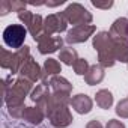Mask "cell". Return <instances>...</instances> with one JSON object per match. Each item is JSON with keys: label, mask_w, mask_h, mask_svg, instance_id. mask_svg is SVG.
I'll list each match as a JSON object with an SVG mask.
<instances>
[{"label": "cell", "mask_w": 128, "mask_h": 128, "mask_svg": "<svg viewBox=\"0 0 128 128\" xmlns=\"http://www.w3.org/2000/svg\"><path fill=\"white\" fill-rule=\"evenodd\" d=\"M33 83L20 77L17 80L12 78V76L6 77L3 80V100L6 107H18L24 106V100L29 94H32Z\"/></svg>", "instance_id": "1"}, {"label": "cell", "mask_w": 128, "mask_h": 128, "mask_svg": "<svg viewBox=\"0 0 128 128\" xmlns=\"http://www.w3.org/2000/svg\"><path fill=\"white\" fill-rule=\"evenodd\" d=\"M92 45L95 51L98 53V65H101L102 68L114 66V63H116V57L113 51L114 39L112 38L108 32H98L92 39Z\"/></svg>", "instance_id": "2"}, {"label": "cell", "mask_w": 128, "mask_h": 128, "mask_svg": "<svg viewBox=\"0 0 128 128\" xmlns=\"http://www.w3.org/2000/svg\"><path fill=\"white\" fill-rule=\"evenodd\" d=\"M32 57L30 47L24 45L17 51H8L6 48H0V66L3 70H9L11 76L18 74L21 66Z\"/></svg>", "instance_id": "3"}, {"label": "cell", "mask_w": 128, "mask_h": 128, "mask_svg": "<svg viewBox=\"0 0 128 128\" xmlns=\"http://www.w3.org/2000/svg\"><path fill=\"white\" fill-rule=\"evenodd\" d=\"M63 15H65L68 24H72L74 27L77 26H86L90 24L94 17L92 14L80 3H71L66 6V9L63 11Z\"/></svg>", "instance_id": "4"}, {"label": "cell", "mask_w": 128, "mask_h": 128, "mask_svg": "<svg viewBox=\"0 0 128 128\" xmlns=\"http://www.w3.org/2000/svg\"><path fill=\"white\" fill-rule=\"evenodd\" d=\"M27 29L23 24H11L3 30V42L14 50H20L24 47V41L27 36Z\"/></svg>", "instance_id": "5"}, {"label": "cell", "mask_w": 128, "mask_h": 128, "mask_svg": "<svg viewBox=\"0 0 128 128\" xmlns=\"http://www.w3.org/2000/svg\"><path fill=\"white\" fill-rule=\"evenodd\" d=\"M50 124L54 126V128H66L72 124L74 118L68 108V106H59V107H54L48 114H47Z\"/></svg>", "instance_id": "6"}, {"label": "cell", "mask_w": 128, "mask_h": 128, "mask_svg": "<svg viewBox=\"0 0 128 128\" xmlns=\"http://www.w3.org/2000/svg\"><path fill=\"white\" fill-rule=\"evenodd\" d=\"M96 32V27L94 24H86V26H77L72 27L71 30H68L65 41L71 45L74 44H83L86 42L90 36H94V33Z\"/></svg>", "instance_id": "7"}, {"label": "cell", "mask_w": 128, "mask_h": 128, "mask_svg": "<svg viewBox=\"0 0 128 128\" xmlns=\"http://www.w3.org/2000/svg\"><path fill=\"white\" fill-rule=\"evenodd\" d=\"M68 29V21L63 15V12L51 14L44 20V33L53 36L54 33H62Z\"/></svg>", "instance_id": "8"}, {"label": "cell", "mask_w": 128, "mask_h": 128, "mask_svg": "<svg viewBox=\"0 0 128 128\" xmlns=\"http://www.w3.org/2000/svg\"><path fill=\"white\" fill-rule=\"evenodd\" d=\"M35 42H38V51L41 54H53L59 48H63V39L60 36H48L47 33H42Z\"/></svg>", "instance_id": "9"}, {"label": "cell", "mask_w": 128, "mask_h": 128, "mask_svg": "<svg viewBox=\"0 0 128 128\" xmlns=\"http://www.w3.org/2000/svg\"><path fill=\"white\" fill-rule=\"evenodd\" d=\"M18 74H20V77H23V78H26V80H29L32 83H36V82H39L42 78V68L39 66V63L33 57H30L21 66Z\"/></svg>", "instance_id": "10"}, {"label": "cell", "mask_w": 128, "mask_h": 128, "mask_svg": "<svg viewBox=\"0 0 128 128\" xmlns=\"http://www.w3.org/2000/svg\"><path fill=\"white\" fill-rule=\"evenodd\" d=\"M78 114H88L92 112L94 107V101L90 96H88L86 94H78L76 96L71 98V104H70Z\"/></svg>", "instance_id": "11"}, {"label": "cell", "mask_w": 128, "mask_h": 128, "mask_svg": "<svg viewBox=\"0 0 128 128\" xmlns=\"http://www.w3.org/2000/svg\"><path fill=\"white\" fill-rule=\"evenodd\" d=\"M60 72H62L60 62L56 60V59H47L44 62V66H42V78H41V83L42 84H48L50 78L54 77V76H59Z\"/></svg>", "instance_id": "12"}, {"label": "cell", "mask_w": 128, "mask_h": 128, "mask_svg": "<svg viewBox=\"0 0 128 128\" xmlns=\"http://www.w3.org/2000/svg\"><path fill=\"white\" fill-rule=\"evenodd\" d=\"M108 33L113 39H128V18H118L112 24Z\"/></svg>", "instance_id": "13"}, {"label": "cell", "mask_w": 128, "mask_h": 128, "mask_svg": "<svg viewBox=\"0 0 128 128\" xmlns=\"http://www.w3.org/2000/svg\"><path fill=\"white\" fill-rule=\"evenodd\" d=\"M45 118V113L36 106V107H26L23 112V120L32 124V125H41Z\"/></svg>", "instance_id": "14"}, {"label": "cell", "mask_w": 128, "mask_h": 128, "mask_svg": "<svg viewBox=\"0 0 128 128\" xmlns=\"http://www.w3.org/2000/svg\"><path fill=\"white\" fill-rule=\"evenodd\" d=\"M106 77V72H104V68L101 65H92L88 71V74L84 76V82L86 84L89 86H95V84H100Z\"/></svg>", "instance_id": "15"}, {"label": "cell", "mask_w": 128, "mask_h": 128, "mask_svg": "<svg viewBox=\"0 0 128 128\" xmlns=\"http://www.w3.org/2000/svg\"><path fill=\"white\" fill-rule=\"evenodd\" d=\"M50 88L53 92H62V94H71L72 92V84L62 76H54L48 82Z\"/></svg>", "instance_id": "16"}, {"label": "cell", "mask_w": 128, "mask_h": 128, "mask_svg": "<svg viewBox=\"0 0 128 128\" xmlns=\"http://www.w3.org/2000/svg\"><path fill=\"white\" fill-rule=\"evenodd\" d=\"M114 57L116 62L128 63V39H114Z\"/></svg>", "instance_id": "17"}, {"label": "cell", "mask_w": 128, "mask_h": 128, "mask_svg": "<svg viewBox=\"0 0 128 128\" xmlns=\"http://www.w3.org/2000/svg\"><path fill=\"white\" fill-rule=\"evenodd\" d=\"M113 94L108 90V89H101V90H98L96 92V95H95V102H96V106L100 107V108H102V110H108L112 106H113Z\"/></svg>", "instance_id": "18"}, {"label": "cell", "mask_w": 128, "mask_h": 128, "mask_svg": "<svg viewBox=\"0 0 128 128\" xmlns=\"http://www.w3.org/2000/svg\"><path fill=\"white\" fill-rule=\"evenodd\" d=\"M59 60L60 63H65L68 66H74L76 62L78 60V53L72 47H63L59 51Z\"/></svg>", "instance_id": "19"}, {"label": "cell", "mask_w": 128, "mask_h": 128, "mask_svg": "<svg viewBox=\"0 0 128 128\" xmlns=\"http://www.w3.org/2000/svg\"><path fill=\"white\" fill-rule=\"evenodd\" d=\"M26 29H27V30H29V33L33 36V39H38V38L44 33V18H42L41 15L35 14V15H33L32 23H30Z\"/></svg>", "instance_id": "20"}, {"label": "cell", "mask_w": 128, "mask_h": 128, "mask_svg": "<svg viewBox=\"0 0 128 128\" xmlns=\"http://www.w3.org/2000/svg\"><path fill=\"white\" fill-rule=\"evenodd\" d=\"M51 88H50V84H38L33 90H32V94H30V100L33 101V102H41L42 100H45L47 96H50L51 95V90H50Z\"/></svg>", "instance_id": "21"}, {"label": "cell", "mask_w": 128, "mask_h": 128, "mask_svg": "<svg viewBox=\"0 0 128 128\" xmlns=\"http://www.w3.org/2000/svg\"><path fill=\"white\" fill-rule=\"evenodd\" d=\"M72 68H74V72L77 76H86L88 71H89V68H90V65H89V62L86 59H78Z\"/></svg>", "instance_id": "22"}, {"label": "cell", "mask_w": 128, "mask_h": 128, "mask_svg": "<svg viewBox=\"0 0 128 128\" xmlns=\"http://www.w3.org/2000/svg\"><path fill=\"white\" fill-rule=\"evenodd\" d=\"M114 112H116V114H118L119 118H122V119H128V98L120 100V101L118 102Z\"/></svg>", "instance_id": "23"}, {"label": "cell", "mask_w": 128, "mask_h": 128, "mask_svg": "<svg viewBox=\"0 0 128 128\" xmlns=\"http://www.w3.org/2000/svg\"><path fill=\"white\" fill-rule=\"evenodd\" d=\"M33 15H35V14H33V12H30V11H23V12H20V14H18V20H20V21L27 27V26L32 23Z\"/></svg>", "instance_id": "24"}, {"label": "cell", "mask_w": 128, "mask_h": 128, "mask_svg": "<svg viewBox=\"0 0 128 128\" xmlns=\"http://www.w3.org/2000/svg\"><path fill=\"white\" fill-rule=\"evenodd\" d=\"M9 12H12V2L11 0H2L0 2V15L5 17Z\"/></svg>", "instance_id": "25"}, {"label": "cell", "mask_w": 128, "mask_h": 128, "mask_svg": "<svg viewBox=\"0 0 128 128\" xmlns=\"http://www.w3.org/2000/svg\"><path fill=\"white\" fill-rule=\"evenodd\" d=\"M26 106H18V107H9L8 113L14 118V119H21L23 118V112H24Z\"/></svg>", "instance_id": "26"}, {"label": "cell", "mask_w": 128, "mask_h": 128, "mask_svg": "<svg viewBox=\"0 0 128 128\" xmlns=\"http://www.w3.org/2000/svg\"><path fill=\"white\" fill-rule=\"evenodd\" d=\"M26 6H27V3L26 2H20V0H12V11H15V12H23V11H27L26 9Z\"/></svg>", "instance_id": "27"}, {"label": "cell", "mask_w": 128, "mask_h": 128, "mask_svg": "<svg viewBox=\"0 0 128 128\" xmlns=\"http://www.w3.org/2000/svg\"><path fill=\"white\" fill-rule=\"evenodd\" d=\"M106 128H125V124L118 119H110L106 125Z\"/></svg>", "instance_id": "28"}, {"label": "cell", "mask_w": 128, "mask_h": 128, "mask_svg": "<svg viewBox=\"0 0 128 128\" xmlns=\"http://www.w3.org/2000/svg\"><path fill=\"white\" fill-rule=\"evenodd\" d=\"M92 5H94L96 9H110L114 3H113V2H106V3H101V2H95V0H92Z\"/></svg>", "instance_id": "29"}, {"label": "cell", "mask_w": 128, "mask_h": 128, "mask_svg": "<svg viewBox=\"0 0 128 128\" xmlns=\"http://www.w3.org/2000/svg\"><path fill=\"white\" fill-rule=\"evenodd\" d=\"M86 128H104V126H102V124H101L100 120H96V119H94V120H90V122H88V125H86Z\"/></svg>", "instance_id": "30"}, {"label": "cell", "mask_w": 128, "mask_h": 128, "mask_svg": "<svg viewBox=\"0 0 128 128\" xmlns=\"http://www.w3.org/2000/svg\"><path fill=\"white\" fill-rule=\"evenodd\" d=\"M63 3H65V0H57V2H47L45 5L50 6V8H56V6H60V5H63Z\"/></svg>", "instance_id": "31"}]
</instances>
